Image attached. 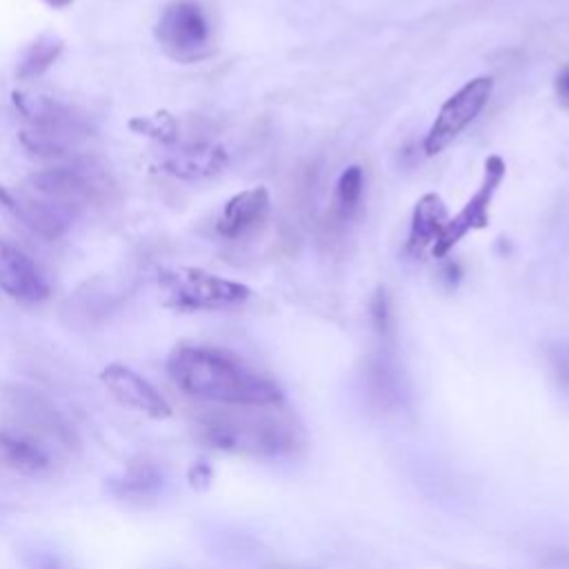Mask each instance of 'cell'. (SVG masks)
Listing matches in <instances>:
<instances>
[{"instance_id":"30bf717a","label":"cell","mask_w":569,"mask_h":569,"mask_svg":"<svg viewBox=\"0 0 569 569\" xmlns=\"http://www.w3.org/2000/svg\"><path fill=\"white\" fill-rule=\"evenodd\" d=\"M0 208L8 210L17 221H21L45 241H59L67 234L72 223L70 214L28 192V189L25 192H12V189L0 187Z\"/></svg>"},{"instance_id":"ffe728a7","label":"cell","mask_w":569,"mask_h":569,"mask_svg":"<svg viewBox=\"0 0 569 569\" xmlns=\"http://www.w3.org/2000/svg\"><path fill=\"white\" fill-rule=\"evenodd\" d=\"M160 485V474L151 465H136L129 470V474L116 483L114 492L118 496L127 498H143L151 494Z\"/></svg>"},{"instance_id":"ac0fdd59","label":"cell","mask_w":569,"mask_h":569,"mask_svg":"<svg viewBox=\"0 0 569 569\" xmlns=\"http://www.w3.org/2000/svg\"><path fill=\"white\" fill-rule=\"evenodd\" d=\"M362 192H365V173L358 165H351L340 173V178L336 182L334 214L340 221H349L362 203Z\"/></svg>"},{"instance_id":"44dd1931","label":"cell","mask_w":569,"mask_h":569,"mask_svg":"<svg viewBox=\"0 0 569 569\" xmlns=\"http://www.w3.org/2000/svg\"><path fill=\"white\" fill-rule=\"evenodd\" d=\"M369 316H371V325L376 329L378 336H388L392 329V307H390V298L388 292L383 287H378L371 305H369Z\"/></svg>"},{"instance_id":"9a60e30c","label":"cell","mask_w":569,"mask_h":569,"mask_svg":"<svg viewBox=\"0 0 569 569\" xmlns=\"http://www.w3.org/2000/svg\"><path fill=\"white\" fill-rule=\"evenodd\" d=\"M447 221H450L447 208L439 194L421 197L414 208V214H412L408 252L412 256H421L428 247H434V243L441 239Z\"/></svg>"},{"instance_id":"5bb4252c","label":"cell","mask_w":569,"mask_h":569,"mask_svg":"<svg viewBox=\"0 0 569 569\" xmlns=\"http://www.w3.org/2000/svg\"><path fill=\"white\" fill-rule=\"evenodd\" d=\"M0 465L25 476H39L52 467V456L32 434L0 430Z\"/></svg>"},{"instance_id":"cb8c5ba5","label":"cell","mask_w":569,"mask_h":569,"mask_svg":"<svg viewBox=\"0 0 569 569\" xmlns=\"http://www.w3.org/2000/svg\"><path fill=\"white\" fill-rule=\"evenodd\" d=\"M556 94H558V98L565 105H569V70L558 74V78H556Z\"/></svg>"},{"instance_id":"d6986e66","label":"cell","mask_w":569,"mask_h":569,"mask_svg":"<svg viewBox=\"0 0 569 569\" xmlns=\"http://www.w3.org/2000/svg\"><path fill=\"white\" fill-rule=\"evenodd\" d=\"M129 129H134L140 136L154 138L165 145H173L178 140V123L167 112H156L147 116H136L129 120Z\"/></svg>"},{"instance_id":"52a82bcc","label":"cell","mask_w":569,"mask_h":569,"mask_svg":"<svg viewBox=\"0 0 569 569\" xmlns=\"http://www.w3.org/2000/svg\"><path fill=\"white\" fill-rule=\"evenodd\" d=\"M492 92H494V81L489 76H478L467 85H463L454 96H450L425 136V143H423L425 154L436 156L452 140H456L485 109Z\"/></svg>"},{"instance_id":"d4e9b609","label":"cell","mask_w":569,"mask_h":569,"mask_svg":"<svg viewBox=\"0 0 569 569\" xmlns=\"http://www.w3.org/2000/svg\"><path fill=\"white\" fill-rule=\"evenodd\" d=\"M43 3H48V6L54 8V10H65L67 6L74 3V0H43Z\"/></svg>"},{"instance_id":"6da1fadb","label":"cell","mask_w":569,"mask_h":569,"mask_svg":"<svg viewBox=\"0 0 569 569\" xmlns=\"http://www.w3.org/2000/svg\"><path fill=\"white\" fill-rule=\"evenodd\" d=\"M171 381L189 397L228 408H278L281 388L236 356L201 345H182L167 360Z\"/></svg>"},{"instance_id":"e0dca14e","label":"cell","mask_w":569,"mask_h":569,"mask_svg":"<svg viewBox=\"0 0 569 569\" xmlns=\"http://www.w3.org/2000/svg\"><path fill=\"white\" fill-rule=\"evenodd\" d=\"M63 39H59L56 34H43L39 36L23 54V59L19 61L17 67V76L21 81H34L39 76H43L63 54Z\"/></svg>"},{"instance_id":"7402d4cb","label":"cell","mask_w":569,"mask_h":569,"mask_svg":"<svg viewBox=\"0 0 569 569\" xmlns=\"http://www.w3.org/2000/svg\"><path fill=\"white\" fill-rule=\"evenodd\" d=\"M547 360L558 388L569 394V343H556L547 349Z\"/></svg>"},{"instance_id":"ba28073f","label":"cell","mask_w":569,"mask_h":569,"mask_svg":"<svg viewBox=\"0 0 569 569\" xmlns=\"http://www.w3.org/2000/svg\"><path fill=\"white\" fill-rule=\"evenodd\" d=\"M505 173H507V167H505V160L500 156H489L485 160V171H483V180H481L478 189L472 194V199L465 203V208L454 219L447 221L441 239L432 247V254L436 259L447 256L470 232L487 228L489 208H492L494 197H496V192L505 180Z\"/></svg>"},{"instance_id":"7a4b0ae2","label":"cell","mask_w":569,"mask_h":569,"mask_svg":"<svg viewBox=\"0 0 569 569\" xmlns=\"http://www.w3.org/2000/svg\"><path fill=\"white\" fill-rule=\"evenodd\" d=\"M14 105L28 120L21 143L34 156L63 158L89 136L85 120L59 98L17 92Z\"/></svg>"},{"instance_id":"4fadbf2b","label":"cell","mask_w":569,"mask_h":569,"mask_svg":"<svg viewBox=\"0 0 569 569\" xmlns=\"http://www.w3.org/2000/svg\"><path fill=\"white\" fill-rule=\"evenodd\" d=\"M160 165L167 173L180 180H203L225 171L230 154L225 147L214 143H189L169 151Z\"/></svg>"},{"instance_id":"3957f363","label":"cell","mask_w":569,"mask_h":569,"mask_svg":"<svg viewBox=\"0 0 569 569\" xmlns=\"http://www.w3.org/2000/svg\"><path fill=\"white\" fill-rule=\"evenodd\" d=\"M201 432L212 447L254 456L292 454L301 443L298 428L292 421L272 417H210L203 421Z\"/></svg>"},{"instance_id":"2e32d148","label":"cell","mask_w":569,"mask_h":569,"mask_svg":"<svg viewBox=\"0 0 569 569\" xmlns=\"http://www.w3.org/2000/svg\"><path fill=\"white\" fill-rule=\"evenodd\" d=\"M10 408L17 414V419H23L30 428H34L41 434H48L54 439H63L67 434V428L61 421V417L54 412V408L34 392L17 390L12 394Z\"/></svg>"},{"instance_id":"8fae6325","label":"cell","mask_w":569,"mask_h":569,"mask_svg":"<svg viewBox=\"0 0 569 569\" xmlns=\"http://www.w3.org/2000/svg\"><path fill=\"white\" fill-rule=\"evenodd\" d=\"M0 289L19 303H41L50 296V285L39 265L6 241H0Z\"/></svg>"},{"instance_id":"8992f818","label":"cell","mask_w":569,"mask_h":569,"mask_svg":"<svg viewBox=\"0 0 569 569\" xmlns=\"http://www.w3.org/2000/svg\"><path fill=\"white\" fill-rule=\"evenodd\" d=\"M158 45L176 61L192 63L212 48V23L197 0H173L156 23Z\"/></svg>"},{"instance_id":"277c9868","label":"cell","mask_w":569,"mask_h":569,"mask_svg":"<svg viewBox=\"0 0 569 569\" xmlns=\"http://www.w3.org/2000/svg\"><path fill=\"white\" fill-rule=\"evenodd\" d=\"M109 189L105 171L89 160H74L34 171L28 178V192L45 199L74 219L76 212L96 206Z\"/></svg>"},{"instance_id":"9c48e42d","label":"cell","mask_w":569,"mask_h":569,"mask_svg":"<svg viewBox=\"0 0 569 569\" xmlns=\"http://www.w3.org/2000/svg\"><path fill=\"white\" fill-rule=\"evenodd\" d=\"M105 390L131 412H138L154 421H165L171 417V405L167 399L147 381L145 376L134 371L123 362H112L101 371Z\"/></svg>"},{"instance_id":"5b68a950","label":"cell","mask_w":569,"mask_h":569,"mask_svg":"<svg viewBox=\"0 0 569 569\" xmlns=\"http://www.w3.org/2000/svg\"><path fill=\"white\" fill-rule=\"evenodd\" d=\"M160 292L167 305L176 309H225L245 303L252 296L247 285L210 274L199 267H169L158 274Z\"/></svg>"},{"instance_id":"603a6c76","label":"cell","mask_w":569,"mask_h":569,"mask_svg":"<svg viewBox=\"0 0 569 569\" xmlns=\"http://www.w3.org/2000/svg\"><path fill=\"white\" fill-rule=\"evenodd\" d=\"M461 276H463V272H461V265H459V263H447V265L443 267V281L447 283L450 289H454V287L461 283Z\"/></svg>"},{"instance_id":"7c38bea8","label":"cell","mask_w":569,"mask_h":569,"mask_svg":"<svg viewBox=\"0 0 569 569\" xmlns=\"http://www.w3.org/2000/svg\"><path fill=\"white\" fill-rule=\"evenodd\" d=\"M270 208H272V199L265 187L245 189V192L232 197L225 203V208L217 221L219 236H223L228 241H241V239L250 236L267 221Z\"/></svg>"}]
</instances>
